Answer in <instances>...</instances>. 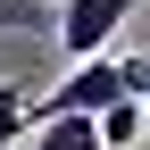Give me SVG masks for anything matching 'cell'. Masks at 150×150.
I'll use <instances>...</instances> for the list:
<instances>
[{
    "instance_id": "obj_5",
    "label": "cell",
    "mask_w": 150,
    "mask_h": 150,
    "mask_svg": "<svg viewBox=\"0 0 150 150\" xmlns=\"http://www.w3.org/2000/svg\"><path fill=\"white\" fill-rule=\"evenodd\" d=\"M59 17V0H0V33H42Z\"/></svg>"
},
{
    "instance_id": "obj_1",
    "label": "cell",
    "mask_w": 150,
    "mask_h": 150,
    "mask_svg": "<svg viewBox=\"0 0 150 150\" xmlns=\"http://www.w3.org/2000/svg\"><path fill=\"white\" fill-rule=\"evenodd\" d=\"M142 92H150V59L92 50V59H75V75L59 92H33V117H100L108 100H142Z\"/></svg>"
},
{
    "instance_id": "obj_2",
    "label": "cell",
    "mask_w": 150,
    "mask_h": 150,
    "mask_svg": "<svg viewBox=\"0 0 150 150\" xmlns=\"http://www.w3.org/2000/svg\"><path fill=\"white\" fill-rule=\"evenodd\" d=\"M134 8H142V0H59L50 25H59V42L75 50V59H92V50H108V33H117Z\"/></svg>"
},
{
    "instance_id": "obj_4",
    "label": "cell",
    "mask_w": 150,
    "mask_h": 150,
    "mask_svg": "<svg viewBox=\"0 0 150 150\" xmlns=\"http://www.w3.org/2000/svg\"><path fill=\"white\" fill-rule=\"evenodd\" d=\"M142 117H150L142 100H108L100 108V150H134L142 142Z\"/></svg>"
},
{
    "instance_id": "obj_3",
    "label": "cell",
    "mask_w": 150,
    "mask_h": 150,
    "mask_svg": "<svg viewBox=\"0 0 150 150\" xmlns=\"http://www.w3.org/2000/svg\"><path fill=\"white\" fill-rule=\"evenodd\" d=\"M17 150H100V117H33Z\"/></svg>"
}]
</instances>
